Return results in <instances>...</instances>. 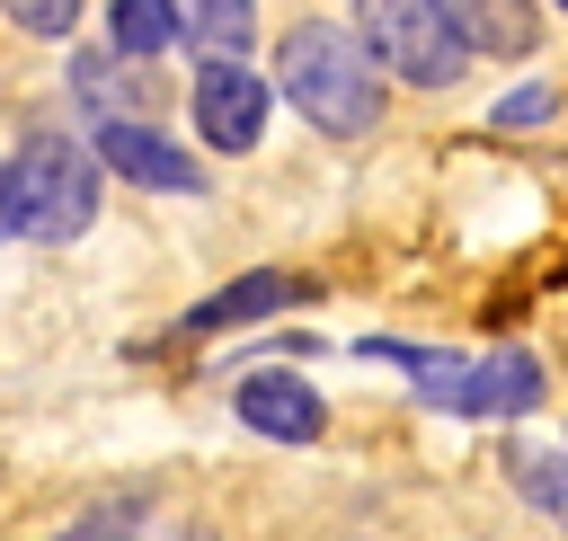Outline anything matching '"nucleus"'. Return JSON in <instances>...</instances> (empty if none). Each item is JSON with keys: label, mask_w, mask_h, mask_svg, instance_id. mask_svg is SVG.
<instances>
[{"label": "nucleus", "mask_w": 568, "mask_h": 541, "mask_svg": "<svg viewBox=\"0 0 568 541\" xmlns=\"http://www.w3.org/2000/svg\"><path fill=\"white\" fill-rule=\"evenodd\" d=\"M275 80H284V98H293L320 133H364V124L382 115L373 44H364L355 27H328V18L293 27V35H284V53H275Z\"/></svg>", "instance_id": "f257e3e1"}, {"label": "nucleus", "mask_w": 568, "mask_h": 541, "mask_svg": "<svg viewBox=\"0 0 568 541\" xmlns=\"http://www.w3.org/2000/svg\"><path fill=\"white\" fill-rule=\"evenodd\" d=\"M98 213V160L71 133H27L18 160L0 169V231L27 239H80Z\"/></svg>", "instance_id": "f03ea898"}, {"label": "nucleus", "mask_w": 568, "mask_h": 541, "mask_svg": "<svg viewBox=\"0 0 568 541\" xmlns=\"http://www.w3.org/2000/svg\"><path fill=\"white\" fill-rule=\"evenodd\" d=\"M364 44H373V62H390L417 89H444L470 62V35H462L453 0H364Z\"/></svg>", "instance_id": "7ed1b4c3"}, {"label": "nucleus", "mask_w": 568, "mask_h": 541, "mask_svg": "<svg viewBox=\"0 0 568 541\" xmlns=\"http://www.w3.org/2000/svg\"><path fill=\"white\" fill-rule=\"evenodd\" d=\"M98 160L124 169L133 186H169V195H195V186H204V169H195L169 133H151L142 115H106V124H98Z\"/></svg>", "instance_id": "20e7f679"}, {"label": "nucleus", "mask_w": 568, "mask_h": 541, "mask_svg": "<svg viewBox=\"0 0 568 541\" xmlns=\"http://www.w3.org/2000/svg\"><path fill=\"white\" fill-rule=\"evenodd\" d=\"M195 124H204L213 151H248L257 124H266V80L240 71V62H204V80H195Z\"/></svg>", "instance_id": "39448f33"}, {"label": "nucleus", "mask_w": 568, "mask_h": 541, "mask_svg": "<svg viewBox=\"0 0 568 541\" xmlns=\"http://www.w3.org/2000/svg\"><path fill=\"white\" fill-rule=\"evenodd\" d=\"M541 399V364L524 346H497L479 364H462V390H453V417H524Z\"/></svg>", "instance_id": "423d86ee"}, {"label": "nucleus", "mask_w": 568, "mask_h": 541, "mask_svg": "<svg viewBox=\"0 0 568 541\" xmlns=\"http://www.w3.org/2000/svg\"><path fill=\"white\" fill-rule=\"evenodd\" d=\"M240 417H248L257 435H275V443H311V435H320V399H311V381H293V372H248V381H240Z\"/></svg>", "instance_id": "0eeeda50"}, {"label": "nucleus", "mask_w": 568, "mask_h": 541, "mask_svg": "<svg viewBox=\"0 0 568 541\" xmlns=\"http://www.w3.org/2000/svg\"><path fill=\"white\" fill-rule=\"evenodd\" d=\"M169 9H178V35L204 62H240V44L257 35V9L248 0H169Z\"/></svg>", "instance_id": "6e6552de"}, {"label": "nucleus", "mask_w": 568, "mask_h": 541, "mask_svg": "<svg viewBox=\"0 0 568 541\" xmlns=\"http://www.w3.org/2000/svg\"><path fill=\"white\" fill-rule=\"evenodd\" d=\"M302 293H311L302 275H240V284H222L213 302H195L186 328H240V319H266L275 302H302Z\"/></svg>", "instance_id": "1a4fd4ad"}, {"label": "nucleus", "mask_w": 568, "mask_h": 541, "mask_svg": "<svg viewBox=\"0 0 568 541\" xmlns=\"http://www.w3.org/2000/svg\"><path fill=\"white\" fill-rule=\"evenodd\" d=\"M453 18L479 53H532V35H541L532 0H453Z\"/></svg>", "instance_id": "9d476101"}, {"label": "nucleus", "mask_w": 568, "mask_h": 541, "mask_svg": "<svg viewBox=\"0 0 568 541\" xmlns=\"http://www.w3.org/2000/svg\"><path fill=\"white\" fill-rule=\"evenodd\" d=\"M106 27H115V53H133V62H151L160 44H178V9L169 0H115Z\"/></svg>", "instance_id": "9b49d317"}, {"label": "nucleus", "mask_w": 568, "mask_h": 541, "mask_svg": "<svg viewBox=\"0 0 568 541\" xmlns=\"http://www.w3.org/2000/svg\"><path fill=\"white\" fill-rule=\"evenodd\" d=\"M9 18L36 27V35H71L80 27V0H9Z\"/></svg>", "instance_id": "f8f14e48"}, {"label": "nucleus", "mask_w": 568, "mask_h": 541, "mask_svg": "<svg viewBox=\"0 0 568 541\" xmlns=\"http://www.w3.org/2000/svg\"><path fill=\"white\" fill-rule=\"evenodd\" d=\"M550 106H559V98H550V89H515V98H506V106H497V124H541V115H550Z\"/></svg>", "instance_id": "ddd939ff"}, {"label": "nucleus", "mask_w": 568, "mask_h": 541, "mask_svg": "<svg viewBox=\"0 0 568 541\" xmlns=\"http://www.w3.org/2000/svg\"><path fill=\"white\" fill-rule=\"evenodd\" d=\"M559 9H568V0H559Z\"/></svg>", "instance_id": "4468645a"}]
</instances>
